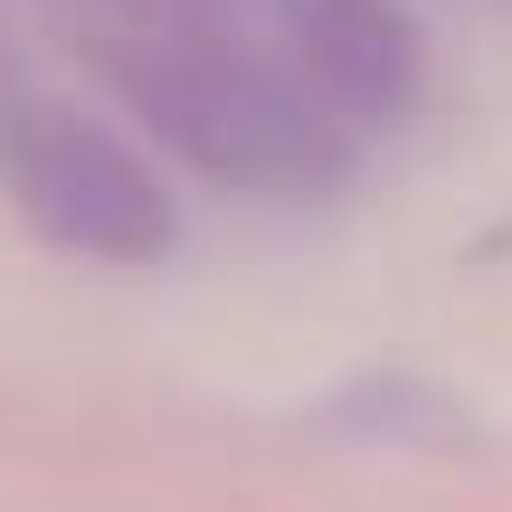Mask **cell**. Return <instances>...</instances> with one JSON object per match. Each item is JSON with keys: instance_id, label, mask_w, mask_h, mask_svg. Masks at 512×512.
<instances>
[{"instance_id": "6da1fadb", "label": "cell", "mask_w": 512, "mask_h": 512, "mask_svg": "<svg viewBox=\"0 0 512 512\" xmlns=\"http://www.w3.org/2000/svg\"><path fill=\"white\" fill-rule=\"evenodd\" d=\"M95 67L200 181L247 190V200H323V190H342L351 143H361L285 67V48L247 38L238 19L114 29L95 38Z\"/></svg>"}, {"instance_id": "7a4b0ae2", "label": "cell", "mask_w": 512, "mask_h": 512, "mask_svg": "<svg viewBox=\"0 0 512 512\" xmlns=\"http://www.w3.org/2000/svg\"><path fill=\"white\" fill-rule=\"evenodd\" d=\"M0 190L57 256H86V266H162L181 247L162 171L67 95L0 86Z\"/></svg>"}, {"instance_id": "3957f363", "label": "cell", "mask_w": 512, "mask_h": 512, "mask_svg": "<svg viewBox=\"0 0 512 512\" xmlns=\"http://www.w3.org/2000/svg\"><path fill=\"white\" fill-rule=\"evenodd\" d=\"M266 38L342 133L408 124V105L427 95V38L399 0H275Z\"/></svg>"}, {"instance_id": "277c9868", "label": "cell", "mask_w": 512, "mask_h": 512, "mask_svg": "<svg viewBox=\"0 0 512 512\" xmlns=\"http://www.w3.org/2000/svg\"><path fill=\"white\" fill-rule=\"evenodd\" d=\"M67 10H86L95 38L114 29H181V19H228V0H67Z\"/></svg>"}, {"instance_id": "5b68a950", "label": "cell", "mask_w": 512, "mask_h": 512, "mask_svg": "<svg viewBox=\"0 0 512 512\" xmlns=\"http://www.w3.org/2000/svg\"><path fill=\"white\" fill-rule=\"evenodd\" d=\"M0 86H10V76H0Z\"/></svg>"}]
</instances>
